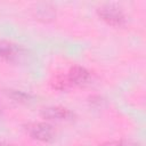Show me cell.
Instances as JSON below:
<instances>
[{
    "label": "cell",
    "mask_w": 146,
    "mask_h": 146,
    "mask_svg": "<svg viewBox=\"0 0 146 146\" xmlns=\"http://www.w3.org/2000/svg\"><path fill=\"white\" fill-rule=\"evenodd\" d=\"M98 15L103 21L113 26H121L125 22V17L122 10L113 5H106L100 7L98 9Z\"/></svg>",
    "instance_id": "1"
},
{
    "label": "cell",
    "mask_w": 146,
    "mask_h": 146,
    "mask_svg": "<svg viewBox=\"0 0 146 146\" xmlns=\"http://www.w3.org/2000/svg\"><path fill=\"white\" fill-rule=\"evenodd\" d=\"M29 133L31 135V137L40 141H50L55 137L52 127L42 122H38L29 125Z\"/></svg>",
    "instance_id": "2"
},
{
    "label": "cell",
    "mask_w": 146,
    "mask_h": 146,
    "mask_svg": "<svg viewBox=\"0 0 146 146\" xmlns=\"http://www.w3.org/2000/svg\"><path fill=\"white\" fill-rule=\"evenodd\" d=\"M68 78H70L72 84L80 86V87L88 86L90 83V81H91L90 72L87 68L82 67V66H73L70 70Z\"/></svg>",
    "instance_id": "3"
},
{
    "label": "cell",
    "mask_w": 146,
    "mask_h": 146,
    "mask_svg": "<svg viewBox=\"0 0 146 146\" xmlns=\"http://www.w3.org/2000/svg\"><path fill=\"white\" fill-rule=\"evenodd\" d=\"M42 116L48 120H67L72 116V113L60 106H50L42 111Z\"/></svg>",
    "instance_id": "4"
},
{
    "label": "cell",
    "mask_w": 146,
    "mask_h": 146,
    "mask_svg": "<svg viewBox=\"0 0 146 146\" xmlns=\"http://www.w3.org/2000/svg\"><path fill=\"white\" fill-rule=\"evenodd\" d=\"M18 54L15 44L10 42H0V62L1 60H11Z\"/></svg>",
    "instance_id": "5"
},
{
    "label": "cell",
    "mask_w": 146,
    "mask_h": 146,
    "mask_svg": "<svg viewBox=\"0 0 146 146\" xmlns=\"http://www.w3.org/2000/svg\"><path fill=\"white\" fill-rule=\"evenodd\" d=\"M50 83H51V87L56 90H67L73 86L68 75H64V74L54 76Z\"/></svg>",
    "instance_id": "6"
},
{
    "label": "cell",
    "mask_w": 146,
    "mask_h": 146,
    "mask_svg": "<svg viewBox=\"0 0 146 146\" xmlns=\"http://www.w3.org/2000/svg\"><path fill=\"white\" fill-rule=\"evenodd\" d=\"M7 95L13 98L14 100L16 102H19V103H27L30 99H31V96L23 92V91H19V90H8Z\"/></svg>",
    "instance_id": "7"
},
{
    "label": "cell",
    "mask_w": 146,
    "mask_h": 146,
    "mask_svg": "<svg viewBox=\"0 0 146 146\" xmlns=\"http://www.w3.org/2000/svg\"><path fill=\"white\" fill-rule=\"evenodd\" d=\"M102 146H124V145L122 143H120V141H108V143L103 144Z\"/></svg>",
    "instance_id": "8"
},
{
    "label": "cell",
    "mask_w": 146,
    "mask_h": 146,
    "mask_svg": "<svg viewBox=\"0 0 146 146\" xmlns=\"http://www.w3.org/2000/svg\"><path fill=\"white\" fill-rule=\"evenodd\" d=\"M0 146H13V145L7 144V143H0Z\"/></svg>",
    "instance_id": "9"
},
{
    "label": "cell",
    "mask_w": 146,
    "mask_h": 146,
    "mask_svg": "<svg viewBox=\"0 0 146 146\" xmlns=\"http://www.w3.org/2000/svg\"><path fill=\"white\" fill-rule=\"evenodd\" d=\"M0 114H1V108H0Z\"/></svg>",
    "instance_id": "10"
}]
</instances>
